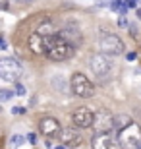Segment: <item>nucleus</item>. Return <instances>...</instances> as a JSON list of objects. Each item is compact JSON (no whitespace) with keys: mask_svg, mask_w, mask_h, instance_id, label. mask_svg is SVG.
I'll return each instance as SVG.
<instances>
[{"mask_svg":"<svg viewBox=\"0 0 141 149\" xmlns=\"http://www.w3.org/2000/svg\"><path fill=\"white\" fill-rule=\"evenodd\" d=\"M76 52V47L72 43H68L66 39H62L58 33L44 37V56L50 58L54 62H62V60H70Z\"/></svg>","mask_w":141,"mask_h":149,"instance_id":"obj_1","label":"nucleus"},{"mask_svg":"<svg viewBox=\"0 0 141 149\" xmlns=\"http://www.w3.org/2000/svg\"><path fill=\"white\" fill-rule=\"evenodd\" d=\"M118 141L122 149H141V126L131 122L122 130H118Z\"/></svg>","mask_w":141,"mask_h":149,"instance_id":"obj_2","label":"nucleus"},{"mask_svg":"<svg viewBox=\"0 0 141 149\" xmlns=\"http://www.w3.org/2000/svg\"><path fill=\"white\" fill-rule=\"evenodd\" d=\"M70 87H72V93L77 95V97H81V99H89V97H93V93H95V87H93L91 79L81 72H76L72 76Z\"/></svg>","mask_w":141,"mask_h":149,"instance_id":"obj_3","label":"nucleus"},{"mask_svg":"<svg viewBox=\"0 0 141 149\" xmlns=\"http://www.w3.org/2000/svg\"><path fill=\"white\" fill-rule=\"evenodd\" d=\"M23 76V66L14 58H0V77L4 81H19Z\"/></svg>","mask_w":141,"mask_h":149,"instance_id":"obj_4","label":"nucleus"},{"mask_svg":"<svg viewBox=\"0 0 141 149\" xmlns=\"http://www.w3.org/2000/svg\"><path fill=\"white\" fill-rule=\"evenodd\" d=\"M124 41L118 37V35L114 33H108L104 35L103 39H101V50H103V54L106 56H118L124 52Z\"/></svg>","mask_w":141,"mask_h":149,"instance_id":"obj_5","label":"nucleus"},{"mask_svg":"<svg viewBox=\"0 0 141 149\" xmlns=\"http://www.w3.org/2000/svg\"><path fill=\"white\" fill-rule=\"evenodd\" d=\"M91 147L93 149H122V145H120L118 138L112 132H99L93 136Z\"/></svg>","mask_w":141,"mask_h":149,"instance_id":"obj_6","label":"nucleus"},{"mask_svg":"<svg viewBox=\"0 0 141 149\" xmlns=\"http://www.w3.org/2000/svg\"><path fill=\"white\" fill-rule=\"evenodd\" d=\"M89 66H91L93 74L97 77H106L110 74V70H112V64H110L108 60V56L106 54H93L91 56V60H89Z\"/></svg>","mask_w":141,"mask_h":149,"instance_id":"obj_7","label":"nucleus"},{"mask_svg":"<svg viewBox=\"0 0 141 149\" xmlns=\"http://www.w3.org/2000/svg\"><path fill=\"white\" fill-rule=\"evenodd\" d=\"M39 132L43 134L44 138H58L60 132H62V124L54 116H43L41 122H39Z\"/></svg>","mask_w":141,"mask_h":149,"instance_id":"obj_8","label":"nucleus"},{"mask_svg":"<svg viewBox=\"0 0 141 149\" xmlns=\"http://www.w3.org/2000/svg\"><path fill=\"white\" fill-rule=\"evenodd\" d=\"M93 118H95V114H93V111L87 109V107H77L76 111H74V114H72V122H74L77 128H91Z\"/></svg>","mask_w":141,"mask_h":149,"instance_id":"obj_9","label":"nucleus"},{"mask_svg":"<svg viewBox=\"0 0 141 149\" xmlns=\"http://www.w3.org/2000/svg\"><path fill=\"white\" fill-rule=\"evenodd\" d=\"M93 130H95V134H99V132H112L114 130V118L110 114H106V112H99V114H95V118H93Z\"/></svg>","mask_w":141,"mask_h":149,"instance_id":"obj_10","label":"nucleus"},{"mask_svg":"<svg viewBox=\"0 0 141 149\" xmlns=\"http://www.w3.org/2000/svg\"><path fill=\"white\" fill-rule=\"evenodd\" d=\"M58 138L62 139V143L66 147H77V145L81 143V134L77 132L76 128H62Z\"/></svg>","mask_w":141,"mask_h":149,"instance_id":"obj_11","label":"nucleus"},{"mask_svg":"<svg viewBox=\"0 0 141 149\" xmlns=\"http://www.w3.org/2000/svg\"><path fill=\"white\" fill-rule=\"evenodd\" d=\"M27 45H29V49H31V52H35L39 56H44V37L43 35H39L37 31L31 33L27 39Z\"/></svg>","mask_w":141,"mask_h":149,"instance_id":"obj_12","label":"nucleus"},{"mask_svg":"<svg viewBox=\"0 0 141 149\" xmlns=\"http://www.w3.org/2000/svg\"><path fill=\"white\" fill-rule=\"evenodd\" d=\"M37 33L39 35H43V37H49V35H54V25H52V22H43L41 25H39L37 29Z\"/></svg>","mask_w":141,"mask_h":149,"instance_id":"obj_13","label":"nucleus"},{"mask_svg":"<svg viewBox=\"0 0 141 149\" xmlns=\"http://www.w3.org/2000/svg\"><path fill=\"white\" fill-rule=\"evenodd\" d=\"M131 118L128 114H124V116H116V118H114V128H116V130H122V128L124 126H128V124H131Z\"/></svg>","mask_w":141,"mask_h":149,"instance_id":"obj_14","label":"nucleus"},{"mask_svg":"<svg viewBox=\"0 0 141 149\" xmlns=\"http://www.w3.org/2000/svg\"><path fill=\"white\" fill-rule=\"evenodd\" d=\"M50 81H52V85H54L56 91H62V93L68 91V85H66V81H64V77H62V76H54Z\"/></svg>","mask_w":141,"mask_h":149,"instance_id":"obj_15","label":"nucleus"},{"mask_svg":"<svg viewBox=\"0 0 141 149\" xmlns=\"http://www.w3.org/2000/svg\"><path fill=\"white\" fill-rule=\"evenodd\" d=\"M14 97L12 91H4V89H0V103H4V101H10Z\"/></svg>","mask_w":141,"mask_h":149,"instance_id":"obj_16","label":"nucleus"},{"mask_svg":"<svg viewBox=\"0 0 141 149\" xmlns=\"http://www.w3.org/2000/svg\"><path fill=\"white\" fill-rule=\"evenodd\" d=\"M10 141H12V145H22L25 139H23L22 136H17V134H16V136H12V138H10Z\"/></svg>","mask_w":141,"mask_h":149,"instance_id":"obj_17","label":"nucleus"},{"mask_svg":"<svg viewBox=\"0 0 141 149\" xmlns=\"http://www.w3.org/2000/svg\"><path fill=\"white\" fill-rule=\"evenodd\" d=\"M122 2H124V0H110V10L118 12V10H120V6H122Z\"/></svg>","mask_w":141,"mask_h":149,"instance_id":"obj_18","label":"nucleus"},{"mask_svg":"<svg viewBox=\"0 0 141 149\" xmlns=\"http://www.w3.org/2000/svg\"><path fill=\"white\" fill-rule=\"evenodd\" d=\"M118 27H130V22H128V19H126V16H120L118 17Z\"/></svg>","mask_w":141,"mask_h":149,"instance_id":"obj_19","label":"nucleus"},{"mask_svg":"<svg viewBox=\"0 0 141 149\" xmlns=\"http://www.w3.org/2000/svg\"><path fill=\"white\" fill-rule=\"evenodd\" d=\"M16 95L23 97V95H25V85H22V83H17V81H16Z\"/></svg>","mask_w":141,"mask_h":149,"instance_id":"obj_20","label":"nucleus"},{"mask_svg":"<svg viewBox=\"0 0 141 149\" xmlns=\"http://www.w3.org/2000/svg\"><path fill=\"white\" fill-rule=\"evenodd\" d=\"M25 112V109H22V107H14L12 109V114H23Z\"/></svg>","mask_w":141,"mask_h":149,"instance_id":"obj_21","label":"nucleus"},{"mask_svg":"<svg viewBox=\"0 0 141 149\" xmlns=\"http://www.w3.org/2000/svg\"><path fill=\"white\" fill-rule=\"evenodd\" d=\"M27 141L29 143H37V136L35 134H27Z\"/></svg>","mask_w":141,"mask_h":149,"instance_id":"obj_22","label":"nucleus"},{"mask_svg":"<svg viewBox=\"0 0 141 149\" xmlns=\"http://www.w3.org/2000/svg\"><path fill=\"white\" fill-rule=\"evenodd\" d=\"M126 4H128V8H135L137 6V0H124Z\"/></svg>","mask_w":141,"mask_h":149,"instance_id":"obj_23","label":"nucleus"},{"mask_svg":"<svg viewBox=\"0 0 141 149\" xmlns=\"http://www.w3.org/2000/svg\"><path fill=\"white\" fill-rule=\"evenodd\" d=\"M6 49H8V45H6L4 37H0V50H6Z\"/></svg>","mask_w":141,"mask_h":149,"instance_id":"obj_24","label":"nucleus"},{"mask_svg":"<svg viewBox=\"0 0 141 149\" xmlns=\"http://www.w3.org/2000/svg\"><path fill=\"white\" fill-rule=\"evenodd\" d=\"M135 56H137L135 52H128V56H126V58H128V60L131 62V60H135Z\"/></svg>","mask_w":141,"mask_h":149,"instance_id":"obj_25","label":"nucleus"},{"mask_svg":"<svg viewBox=\"0 0 141 149\" xmlns=\"http://www.w3.org/2000/svg\"><path fill=\"white\" fill-rule=\"evenodd\" d=\"M16 2H19V4H29L31 0H16Z\"/></svg>","mask_w":141,"mask_h":149,"instance_id":"obj_26","label":"nucleus"},{"mask_svg":"<svg viewBox=\"0 0 141 149\" xmlns=\"http://www.w3.org/2000/svg\"><path fill=\"white\" fill-rule=\"evenodd\" d=\"M0 8H2V10H6V8H8V4H6V2H0Z\"/></svg>","mask_w":141,"mask_h":149,"instance_id":"obj_27","label":"nucleus"},{"mask_svg":"<svg viewBox=\"0 0 141 149\" xmlns=\"http://www.w3.org/2000/svg\"><path fill=\"white\" fill-rule=\"evenodd\" d=\"M54 149H68V147H66V145H64V143H62V145H56V147H54Z\"/></svg>","mask_w":141,"mask_h":149,"instance_id":"obj_28","label":"nucleus"},{"mask_svg":"<svg viewBox=\"0 0 141 149\" xmlns=\"http://www.w3.org/2000/svg\"><path fill=\"white\" fill-rule=\"evenodd\" d=\"M137 17L141 19V8H137Z\"/></svg>","mask_w":141,"mask_h":149,"instance_id":"obj_29","label":"nucleus"},{"mask_svg":"<svg viewBox=\"0 0 141 149\" xmlns=\"http://www.w3.org/2000/svg\"><path fill=\"white\" fill-rule=\"evenodd\" d=\"M139 4H141V0H139Z\"/></svg>","mask_w":141,"mask_h":149,"instance_id":"obj_30","label":"nucleus"},{"mask_svg":"<svg viewBox=\"0 0 141 149\" xmlns=\"http://www.w3.org/2000/svg\"><path fill=\"white\" fill-rule=\"evenodd\" d=\"M0 111H2V109H0Z\"/></svg>","mask_w":141,"mask_h":149,"instance_id":"obj_31","label":"nucleus"}]
</instances>
